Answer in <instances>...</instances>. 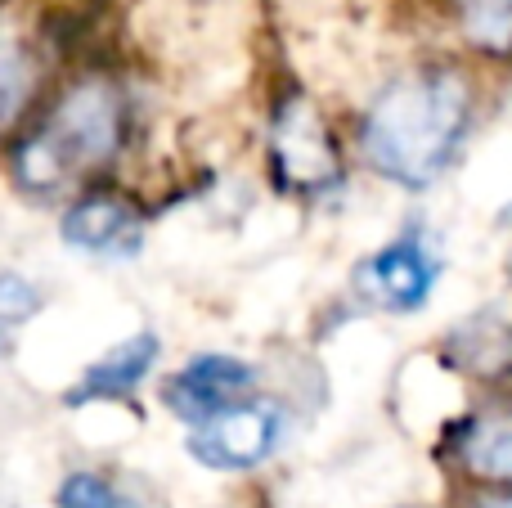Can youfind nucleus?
Instances as JSON below:
<instances>
[{"label": "nucleus", "instance_id": "nucleus-9", "mask_svg": "<svg viewBox=\"0 0 512 508\" xmlns=\"http://www.w3.org/2000/svg\"><path fill=\"white\" fill-rule=\"evenodd\" d=\"M459 464L472 477L512 486V414H481L459 437Z\"/></svg>", "mask_w": 512, "mask_h": 508}, {"label": "nucleus", "instance_id": "nucleus-8", "mask_svg": "<svg viewBox=\"0 0 512 508\" xmlns=\"http://www.w3.org/2000/svg\"><path fill=\"white\" fill-rule=\"evenodd\" d=\"M158 356H162L158 333H149V329L131 333V338L117 342L113 351H104V356H99L95 365H90L86 374L77 378V387H68V405L126 401V396H131L135 387H140L144 378L153 374Z\"/></svg>", "mask_w": 512, "mask_h": 508}, {"label": "nucleus", "instance_id": "nucleus-4", "mask_svg": "<svg viewBox=\"0 0 512 508\" xmlns=\"http://www.w3.org/2000/svg\"><path fill=\"white\" fill-rule=\"evenodd\" d=\"M283 441V410L270 401H239L216 419L198 423L189 432L185 450L198 468L212 473H252L279 450Z\"/></svg>", "mask_w": 512, "mask_h": 508}, {"label": "nucleus", "instance_id": "nucleus-14", "mask_svg": "<svg viewBox=\"0 0 512 508\" xmlns=\"http://www.w3.org/2000/svg\"><path fill=\"white\" fill-rule=\"evenodd\" d=\"M472 508H512V486H508V491H486V495H477V500H472Z\"/></svg>", "mask_w": 512, "mask_h": 508}, {"label": "nucleus", "instance_id": "nucleus-5", "mask_svg": "<svg viewBox=\"0 0 512 508\" xmlns=\"http://www.w3.org/2000/svg\"><path fill=\"white\" fill-rule=\"evenodd\" d=\"M436 279H441V257H436V248L423 234L409 230L400 239L382 243L378 252H369L355 266V293L369 306H378V311L409 315L427 306Z\"/></svg>", "mask_w": 512, "mask_h": 508}, {"label": "nucleus", "instance_id": "nucleus-10", "mask_svg": "<svg viewBox=\"0 0 512 508\" xmlns=\"http://www.w3.org/2000/svg\"><path fill=\"white\" fill-rule=\"evenodd\" d=\"M36 86H41V63L36 54L18 41L14 32L0 27V135L14 131L27 117L36 99Z\"/></svg>", "mask_w": 512, "mask_h": 508}, {"label": "nucleus", "instance_id": "nucleus-13", "mask_svg": "<svg viewBox=\"0 0 512 508\" xmlns=\"http://www.w3.org/2000/svg\"><path fill=\"white\" fill-rule=\"evenodd\" d=\"M36 311H41V293L32 279L18 270H0V324H23Z\"/></svg>", "mask_w": 512, "mask_h": 508}, {"label": "nucleus", "instance_id": "nucleus-15", "mask_svg": "<svg viewBox=\"0 0 512 508\" xmlns=\"http://www.w3.org/2000/svg\"><path fill=\"white\" fill-rule=\"evenodd\" d=\"M9 351V333H5V324H0V356Z\"/></svg>", "mask_w": 512, "mask_h": 508}, {"label": "nucleus", "instance_id": "nucleus-3", "mask_svg": "<svg viewBox=\"0 0 512 508\" xmlns=\"http://www.w3.org/2000/svg\"><path fill=\"white\" fill-rule=\"evenodd\" d=\"M270 167L274 180L292 194H328L342 180V149L319 104L301 90L283 95L270 117Z\"/></svg>", "mask_w": 512, "mask_h": 508}, {"label": "nucleus", "instance_id": "nucleus-11", "mask_svg": "<svg viewBox=\"0 0 512 508\" xmlns=\"http://www.w3.org/2000/svg\"><path fill=\"white\" fill-rule=\"evenodd\" d=\"M450 9L472 50L490 54V59L512 54V0H450Z\"/></svg>", "mask_w": 512, "mask_h": 508}, {"label": "nucleus", "instance_id": "nucleus-12", "mask_svg": "<svg viewBox=\"0 0 512 508\" xmlns=\"http://www.w3.org/2000/svg\"><path fill=\"white\" fill-rule=\"evenodd\" d=\"M54 508H140L122 486L99 468H77L59 482L54 491Z\"/></svg>", "mask_w": 512, "mask_h": 508}, {"label": "nucleus", "instance_id": "nucleus-1", "mask_svg": "<svg viewBox=\"0 0 512 508\" xmlns=\"http://www.w3.org/2000/svg\"><path fill=\"white\" fill-rule=\"evenodd\" d=\"M472 126V86L450 68L387 81L360 117V153L400 189H427L445 176Z\"/></svg>", "mask_w": 512, "mask_h": 508}, {"label": "nucleus", "instance_id": "nucleus-7", "mask_svg": "<svg viewBox=\"0 0 512 508\" xmlns=\"http://www.w3.org/2000/svg\"><path fill=\"white\" fill-rule=\"evenodd\" d=\"M59 239L86 257H135L144 243V216L117 189H81L59 216Z\"/></svg>", "mask_w": 512, "mask_h": 508}, {"label": "nucleus", "instance_id": "nucleus-2", "mask_svg": "<svg viewBox=\"0 0 512 508\" xmlns=\"http://www.w3.org/2000/svg\"><path fill=\"white\" fill-rule=\"evenodd\" d=\"M126 149V95L108 77H81L27 126L9 149L14 185L32 198H59L90 185Z\"/></svg>", "mask_w": 512, "mask_h": 508}, {"label": "nucleus", "instance_id": "nucleus-6", "mask_svg": "<svg viewBox=\"0 0 512 508\" xmlns=\"http://www.w3.org/2000/svg\"><path fill=\"white\" fill-rule=\"evenodd\" d=\"M256 387V369L239 356H225V351H203V356H189L176 374L162 387V405H167L176 419H185L189 428L216 419L221 410L239 401H252Z\"/></svg>", "mask_w": 512, "mask_h": 508}]
</instances>
